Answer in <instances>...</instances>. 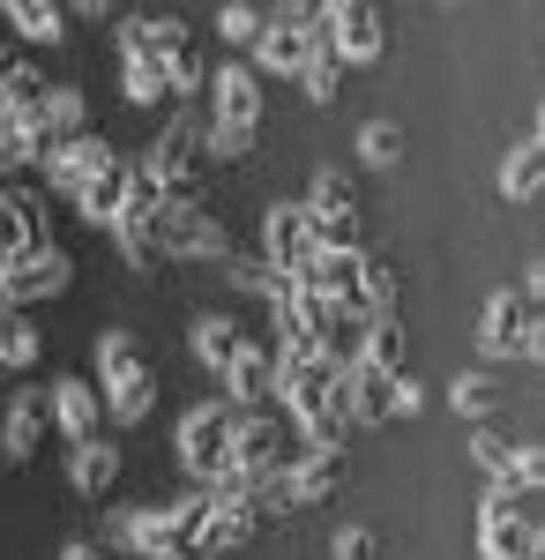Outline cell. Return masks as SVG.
Returning a JSON list of instances; mask_svg holds the SVG:
<instances>
[{
  "instance_id": "cell-1",
  "label": "cell",
  "mask_w": 545,
  "mask_h": 560,
  "mask_svg": "<svg viewBox=\"0 0 545 560\" xmlns=\"http://www.w3.org/2000/svg\"><path fill=\"white\" fill-rule=\"evenodd\" d=\"M336 382H344V351H277V404L292 411L306 448H344V411H336Z\"/></svg>"
},
{
  "instance_id": "cell-2",
  "label": "cell",
  "mask_w": 545,
  "mask_h": 560,
  "mask_svg": "<svg viewBox=\"0 0 545 560\" xmlns=\"http://www.w3.org/2000/svg\"><path fill=\"white\" fill-rule=\"evenodd\" d=\"M254 120H262V75L254 68H217V158H247L254 150Z\"/></svg>"
},
{
  "instance_id": "cell-3",
  "label": "cell",
  "mask_w": 545,
  "mask_h": 560,
  "mask_svg": "<svg viewBox=\"0 0 545 560\" xmlns=\"http://www.w3.org/2000/svg\"><path fill=\"white\" fill-rule=\"evenodd\" d=\"M179 464H187L195 486H217V478L232 471V411L224 404H195L179 419Z\"/></svg>"
},
{
  "instance_id": "cell-4",
  "label": "cell",
  "mask_w": 545,
  "mask_h": 560,
  "mask_svg": "<svg viewBox=\"0 0 545 560\" xmlns=\"http://www.w3.org/2000/svg\"><path fill=\"white\" fill-rule=\"evenodd\" d=\"M538 292H494L486 322H478V351L486 359H538Z\"/></svg>"
},
{
  "instance_id": "cell-5",
  "label": "cell",
  "mask_w": 545,
  "mask_h": 560,
  "mask_svg": "<svg viewBox=\"0 0 545 560\" xmlns=\"http://www.w3.org/2000/svg\"><path fill=\"white\" fill-rule=\"evenodd\" d=\"M195 158H202V113L187 105V113H172V120H165V135L150 142L142 173L158 179L165 195H195Z\"/></svg>"
},
{
  "instance_id": "cell-6",
  "label": "cell",
  "mask_w": 545,
  "mask_h": 560,
  "mask_svg": "<svg viewBox=\"0 0 545 560\" xmlns=\"http://www.w3.org/2000/svg\"><path fill=\"white\" fill-rule=\"evenodd\" d=\"M277 322H285V351H336V329H344V314L314 284H285L277 292Z\"/></svg>"
},
{
  "instance_id": "cell-7",
  "label": "cell",
  "mask_w": 545,
  "mask_h": 560,
  "mask_svg": "<svg viewBox=\"0 0 545 560\" xmlns=\"http://www.w3.org/2000/svg\"><path fill=\"white\" fill-rule=\"evenodd\" d=\"M322 31H329L336 60H381V52H389V15L367 8V0H336V8H322Z\"/></svg>"
},
{
  "instance_id": "cell-8",
  "label": "cell",
  "mask_w": 545,
  "mask_h": 560,
  "mask_svg": "<svg viewBox=\"0 0 545 560\" xmlns=\"http://www.w3.org/2000/svg\"><path fill=\"white\" fill-rule=\"evenodd\" d=\"M306 224H314V240L322 247H359V202H351V179L344 173H314L306 187Z\"/></svg>"
},
{
  "instance_id": "cell-9",
  "label": "cell",
  "mask_w": 545,
  "mask_h": 560,
  "mask_svg": "<svg viewBox=\"0 0 545 560\" xmlns=\"http://www.w3.org/2000/svg\"><path fill=\"white\" fill-rule=\"evenodd\" d=\"M142 45H150L165 90H202V52H195V38H187L179 15H142Z\"/></svg>"
},
{
  "instance_id": "cell-10",
  "label": "cell",
  "mask_w": 545,
  "mask_h": 560,
  "mask_svg": "<svg viewBox=\"0 0 545 560\" xmlns=\"http://www.w3.org/2000/svg\"><path fill=\"white\" fill-rule=\"evenodd\" d=\"M262 240H269V269L277 277H306V261L322 255V240H314V224H306V210L299 202H269V224H262Z\"/></svg>"
},
{
  "instance_id": "cell-11",
  "label": "cell",
  "mask_w": 545,
  "mask_h": 560,
  "mask_svg": "<svg viewBox=\"0 0 545 560\" xmlns=\"http://www.w3.org/2000/svg\"><path fill=\"white\" fill-rule=\"evenodd\" d=\"M158 255H224V224L195 195H172L165 224H158Z\"/></svg>"
},
{
  "instance_id": "cell-12",
  "label": "cell",
  "mask_w": 545,
  "mask_h": 560,
  "mask_svg": "<svg viewBox=\"0 0 545 560\" xmlns=\"http://www.w3.org/2000/svg\"><path fill=\"white\" fill-rule=\"evenodd\" d=\"M254 530H262V509H254V501H217V493H210V516L195 523V538H187V560L232 553V546H247Z\"/></svg>"
},
{
  "instance_id": "cell-13",
  "label": "cell",
  "mask_w": 545,
  "mask_h": 560,
  "mask_svg": "<svg viewBox=\"0 0 545 560\" xmlns=\"http://www.w3.org/2000/svg\"><path fill=\"white\" fill-rule=\"evenodd\" d=\"M306 23H314V8H277V15H262L254 68H269V75H299V60H306Z\"/></svg>"
},
{
  "instance_id": "cell-14",
  "label": "cell",
  "mask_w": 545,
  "mask_h": 560,
  "mask_svg": "<svg viewBox=\"0 0 545 560\" xmlns=\"http://www.w3.org/2000/svg\"><path fill=\"white\" fill-rule=\"evenodd\" d=\"M53 292H68V255L60 247H31V255L0 277V306H15V314L31 300H53Z\"/></svg>"
},
{
  "instance_id": "cell-15",
  "label": "cell",
  "mask_w": 545,
  "mask_h": 560,
  "mask_svg": "<svg viewBox=\"0 0 545 560\" xmlns=\"http://www.w3.org/2000/svg\"><path fill=\"white\" fill-rule=\"evenodd\" d=\"M478 538H486V560H538V530L515 516L508 493H486V509H478Z\"/></svg>"
},
{
  "instance_id": "cell-16",
  "label": "cell",
  "mask_w": 545,
  "mask_h": 560,
  "mask_svg": "<svg viewBox=\"0 0 545 560\" xmlns=\"http://www.w3.org/2000/svg\"><path fill=\"white\" fill-rule=\"evenodd\" d=\"M127 187H135V165H127L120 150H105V158L90 165L83 195H76V210H83L90 224H113V217H120V202H127Z\"/></svg>"
},
{
  "instance_id": "cell-17",
  "label": "cell",
  "mask_w": 545,
  "mask_h": 560,
  "mask_svg": "<svg viewBox=\"0 0 545 560\" xmlns=\"http://www.w3.org/2000/svg\"><path fill=\"white\" fill-rule=\"evenodd\" d=\"M120 90L135 105H158V97H165V75H158V60H150V45H142V15L120 23Z\"/></svg>"
},
{
  "instance_id": "cell-18",
  "label": "cell",
  "mask_w": 545,
  "mask_h": 560,
  "mask_svg": "<svg viewBox=\"0 0 545 560\" xmlns=\"http://www.w3.org/2000/svg\"><path fill=\"white\" fill-rule=\"evenodd\" d=\"M105 150H113L105 135H83V142L45 150V179H53V195H60V202H76V195H83V179H90V165H97Z\"/></svg>"
},
{
  "instance_id": "cell-19",
  "label": "cell",
  "mask_w": 545,
  "mask_h": 560,
  "mask_svg": "<svg viewBox=\"0 0 545 560\" xmlns=\"http://www.w3.org/2000/svg\"><path fill=\"white\" fill-rule=\"evenodd\" d=\"M31 247H45V217H38V202H23V195H0V277H8L15 261L31 255Z\"/></svg>"
},
{
  "instance_id": "cell-20",
  "label": "cell",
  "mask_w": 545,
  "mask_h": 560,
  "mask_svg": "<svg viewBox=\"0 0 545 560\" xmlns=\"http://www.w3.org/2000/svg\"><path fill=\"white\" fill-rule=\"evenodd\" d=\"M224 382H232V404H240V411H262L269 388H277V359L262 345H240V359L224 366Z\"/></svg>"
},
{
  "instance_id": "cell-21",
  "label": "cell",
  "mask_w": 545,
  "mask_h": 560,
  "mask_svg": "<svg viewBox=\"0 0 545 560\" xmlns=\"http://www.w3.org/2000/svg\"><path fill=\"white\" fill-rule=\"evenodd\" d=\"M336 75H344V60L329 52V31H322V8H314V23H306V60H299V83H306V97H314V105H329L336 90H344Z\"/></svg>"
},
{
  "instance_id": "cell-22",
  "label": "cell",
  "mask_w": 545,
  "mask_h": 560,
  "mask_svg": "<svg viewBox=\"0 0 545 560\" xmlns=\"http://www.w3.org/2000/svg\"><path fill=\"white\" fill-rule=\"evenodd\" d=\"M97 411H105V404H97V388H90L83 374L53 382V419H60V433H68V441H90V433H97Z\"/></svg>"
},
{
  "instance_id": "cell-23",
  "label": "cell",
  "mask_w": 545,
  "mask_h": 560,
  "mask_svg": "<svg viewBox=\"0 0 545 560\" xmlns=\"http://www.w3.org/2000/svg\"><path fill=\"white\" fill-rule=\"evenodd\" d=\"M38 128H45V150H60V142H83L90 135V120H83V97L68 83H53L38 97Z\"/></svg>"
},
{
  "instance_id": "cell-24",
  "label": "cell",
  "mask_w": 545,
  "mask_h": 560,
  "mask_svg": "<svg viewBox=\"0 0 545 560\" xmlns=\"http://www.w3.org/2000/svg\"><path fill=\"white\" fill-rule=\"evenodd\" d=\"M68 478H76L83 493H105V486L120 478V441H105V433L76 441V456H68Z\"/></svg>"
},
{
  "instance_id": "cell-25",
  "label": "cell",
  "mask_w": 545,
  "mask_h": 560,
  "mask_svg": "<svg viewBox=\"0 0 545 560\" xmlns=\"http://www.w3.org/2000/svg\"><path fill=\"white\" fill-rule=\"evenodd\" d=\"M538 179H545V150H538V135H531V142H515L501 158V195L508 202H538Z\"/></svg>"
},
{
  "instance_id": "cell-26",
  "label": "cell",
  "mask_w": 545,
  "mask_h": 560,
  "mask_svg": "<svg viewBox=\"0 0 545 560\" xmlns=\"http://www.w3.org/2000/svg\"><path fill=\"white\" fill-rule=\"evenodd\" d=\"M31 158H45L38 113H8V120H0V173H23Z\"/></svg>"
},
{
  "instance_id": "cell-27",
  "label": "cell",
  "mask_w": 545,
  "mask_h": 560,
  "mask_svg": "<svg viewBox=\"0 0 545 560\" xmlns=\"http://www.w3.org/2000/svg\"><path fill=\"white\" fill-rule=\"evenodd\" d=\"M150 404H158L150 366H142V374H127V382H105V411H113L120 427H142V419H150Z\"/></svg>"
},
{
  "instance_id": "cell-28",
  "label": "cell",
  "mask_w": 545,
  "mask_h": 560,
  "mask_svg": "<svg viewBox=\"0 0 545 560\" xmlns=\"http://www.w3.org/2000/svg\"><path fill=\"white\" fill-rule=\"evenodd\" d=\"M240 345H247V337H240L224 314H202V322H195V359H202L210 374H224V366L240 359Z\"/></svg>"
},
{
  "instance_id": "cell-29",
  "label": "cell",
  "mask_w": 545,
  "mask_h": 560,
  "mask_svg": "<svg viewBox=\"0 0 545 560\" xmlns=\"http://www.w3.org/2000/svg\"><path fill=\"white\" fill-rule=\"evenodd\" d=\"M38 329H31V314H15V306H0V366L8 374H23V366H38Z\"/></svg>"
},
{
  "instance_id": "cell-30",
  "label": "cell",
  "mask_w": 545,
  "mask_h": 560,
  "mask_svg": "<svg viewBox=\"0 0 545 560\" xmlns=\"http://www.w3.org/2000/svg\"><path fill=\"white\" fill-rule=\"evenodd\" d=\"M38 433H45V411L31 396H15V404H8V433H0L8 464H31V456H38Z\"/></svg>"
},
{
  "instance_id": "cell-31",
  "label": "cell",
  "mask_w": 545,
  "mask_h": 560,
  "mask_svg": "<svg viewBox=\"0 0 545 560\" xmlns=\"http://www.w3.org/2000/svg\"><path fill=\"white\" fill-rule=\"evenodd\" d=\"M8 23L31 45H60V31H68V15H60L53 0H8Z\"/></svg>"
},
{
  "instance_id": "cell-32",
  "label": "cell",
  "mask_w": 545,
  "mask_h": 560,
  "mask_svg": "<svg viewBox=\"0 0 545 560\" xmlns=\"http://www.w3.org/2000/svg\"><path fill=\"white\" fill-rule=\"evenodd\" d=\"M217 38H224V45H254V38H262V8H247V0H232V8L217 15Z\"/></svg>"
},
{
  "instance_id": "cell-33",
  "label": "cell",
  "mask_w": 545,
  "mask_h": 560,
  "mask_svg": "<svg viewBox=\"0 0 545 560\" xmlns=\"http://www.w3.org/2000/svg\"><path fill=\"white\" fill-rule=\"evenodd\" d=\"M359 158H367V165H396V158H404V135L389 128V120H367V135H359Z\"/></svg>"
},
{
  "instance_id": "cell-34",
  "label": "cell",
  "mask_w": 545,
  "mask_h": 560,
  "mask_svg": "<svg viewBox=\"0 0 545 560\" xmlns=\"http://www.w3.org/2000/svg\"><path fill=\"white\" fill-rule=\"evenodd\" d=\"M494 404H501V382H486V374H463L456 382V411L463 419H486Z\"/></svg>"
},
{
  "instance_id": "cell-35",
  "label": "cell",
  "mask_w": 545,
  "mask_h": 560,
  "mask_svg": "<svg viewBox=\"0 0 545 560\" xmlns=\"http://www.w3.org/2000/svg\"><path fill=\"white\" fill-rule=\"evenodd\" d=\"M336 560H374V530H359V523H351V530L336 538Z\"/></svg>"
},
{
  "instance_id": "cell-36",
  "label": "cell",
  "mask_w": 545,
  "mask_h": 560,
  "mask_svg": "<svg viewBox=\"0 0 545 560\" xmlns=\"http://www.w3.org/2000/svg\"><path fill=\"white\" fill-rule=\"evenodd\" d=\"M60 560H105V546H90V538H76V546H68Z\"/></svg>"
}]
</instances>
